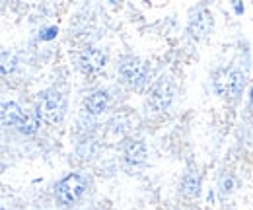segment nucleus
I'll return each mask as SVG.
<instances>
[{"label":"nucleus","mask_w":253,"mask_h":210,"mask_svg":"<svg viewBox=\"0 0 253 210\" xmlns=\"http://www.w3.org/2000/svg\"><path fill=\"white\" fill-rule=\"evenodd\" d=\"M37 115L49 125H57L63 121L64 115V99L59 91H43L37 103Z\"/></svg>","instance_id":"nucleus-1"},{"label":"nucleus","mask_w":253,"mask_h":210,"mask_svg":"<svg viewBox=\"0 0 253 210\" xmlns=\"http://www.w3.org/2000/svg\"><path fill=\"white\" fill-rule=\"evenodd\" d=\"M212 84H214V90L220 95L236 97L244 88V76H242V72H238L234 68H220L214 72Z\"/></svg>","instance_id":"nucleus-2"},{"label":"nucleus","mask_w":253,"mask_h":210,"mask_svg":"<svg viewBox=\"0 0 253 210\" xmlns=\"http://www.w3.org/2000/svg\"><path fill=\"white\" fill-rule=\"evenodd\" d=\"M86 185H88V181L84 179L82 175H78V173L66 175V177L57 185V201H59L61 205H72V203H76V201L84 195Z\"/></svg>","instance_id":"nucleus-3"},{"label":"nucleus","mask_w":253,"mask_h":210,"mask_svg":"<svg viewBox=\"0 0 253 210\" xmlns=\"http://www.w3.org/2000/svg\"><path fill=\"white\" fill-rule=\"evenodd\" d=\"M171 99H173V88H171V84L168 80H160L158 84L152 88V91H150V107L154 111L168 109Z\"/></svg>","instance_id":"nucleus-4"},{"label":"nucleus","mask_w":253,"mask_h":210,"mask_svg":"<svg viewBox=\"0 0 253 210\" xmlns=\"http://www.w3.org/2000/svg\"><path fill=\"white\" fill-rule=\"evenodd\" d=\"M80 66L86 74H95L105 66V55L99 49L90 47V49L80 53Z\"/></svg>","instance_id":"nucleus-5"},{"label":"nucleus","mask_w":253,"mask_h":210,"mask_svg":"<svg viewBox=\"0 0 253 210\" xmlns=\"http://www.w3.org/2000/svg\"><path fill=\"white\" fill-rule=\"evenodd\" d=\"M211 28H212V18H211L209 10L207 8H199L191 18L189 31L197 37H203V35H207L211 31Z\"/></svg>","instance_id":"nucleus-6"},{"label":"nucleus","mask_w":253,"mask_h":210,"mask_svg":"<svg viewBox=\"0 0 253 210\" xmlns=\"http://www.w3.org/2000/svg\"><path fill=\"white\" fill-rule=\"evenodd\" d=\"M121 76L128 84H138L144 76V66L138 59H126L121 64Z\"/></svg>","instance_id":"nucleus-7"},{"label":"nucleus","mask_w":253,"mask_h":210,"mask_svg":"<svg viewBox=\"0 0 253 210\" xmlns=\"http://www.w3.org/2000/svg\"><path fill=\"white\" fill-rule=\"evenodd\" d=\"M125 160L130 166H138L146 158V146L140 140H128L125 144Z\"/></svg>","instance_id":"nucleus-8"},{"label":"nucleus","mask_w":253,"mask_h":210,"mask_svg":"<svg viewBox=\"0 0 253 210\" xmlns=\"http://www.w3.org/2000/svg\"><path fill=\"white\" fill-rule=\"evenodd\" d=\"M24 121V113L20 111V107L16 103H4L2 105V123L6 126H20V123Z\"/></svg>","instance_id":"nucleus-9"},{"label":"nucleus","mask_w":253,"mask_h":210,"mask_svg":"<svg viewBox=\"0 0 253 210\" xmlns=\"http://www.w3.org/2000/svg\"><path fill=\"white\" fill-rule=\"evenodd\" d=\"M105 107H107V93H105V91H94V93L86 99V109H88L92 115H99Z\"/></svg>","instance_id":"nucleus-10"},{"label":"nucleus","mask_w":253,"mask_h":210,"mask_svg":"<svg viewBox=\"0 0 253 210\" xmlns=\"http://www.w3.org/2000/svg\"><path fill=\"white\" fill-rule=\"evenodd\" d=\"M199 185H201L199 177H197V175H193V173H187V175L183 177V181H181V191H183V195H185V197L193 199V197H197V195H199Z\"/></svg>","instance_id":"nucleus-11"},{"label":"nucleus","mask_w":253,"mask_h":210,"mask_svg":"<svg viewBox=\"0 0 253 210\" xmlns=\"http://www.w3.org/2000/svg\"><path fill=\"white\" fill-rule=\"evenodd\" d=\"M39 126V115H24V121L20 123V130L26 134H32Z\"/></svg>","instance_id":"nucleus-12"},{"label":"nucleus","mask_w":253,"mask_h":210,"mask_svg":"<svg viewBox=\"0 0 253 210\" xmlns=\"http://www.w3.org/2000/svg\"><path fill=\"white\" fill-rule=\"evenodd\" d=\"M16 68V55L10 51H2V76H8Z\"/></svg>","instance_id":"nucleus-13"},{"label":"nucleus","mask_w":253,"mask_h":210,"mask_svg":"<svg viewBox=\"0 0 253 210\" xmlns=\"http://www.w3.org/2000/svg\"><path fill=\"white\" fill-rule=\"evenodd\" d=\"M220 187H222V191H224V193L232 191V187H234V179H232V177H222Z\"/></svg>","instance_id":"nucleus-14"},{"label":"nucleus","mask_w":253,"mask_h":210,"mask_svg":"<svg viewBox=\"0 0 253 210\" xmlns=\"http://www.w3.org/2000/svg\"><path fill=\"white\" fill-rule=\"evenodd\" d=\"M55 35H57V28H49V30L41 35V39H45V41H47V39H53Z\"/></svg>","instance_id":"nucleus-15"},{"label":"nucleus","mask_w":253,"mask_h":210,"mask_svg":"<svg viewBox=\"0 0 253 210\" xmlns=\"http://www.w3.org/2000/svg\"><path fill=\"white\" fill-rule=\"evenodd\" d=\"M252 103H253V90H252Z\"/></svg>","instance_id":"nucleus-16"}]
</instances>
